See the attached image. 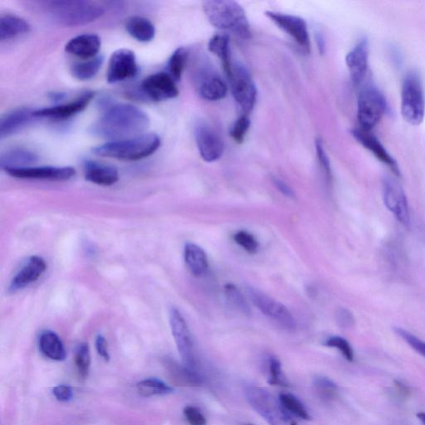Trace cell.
<instances>
[{
    "mask_svg": "<svg viewBox=\"0 0 425 425\" xmlns=\"http://www.w3.org/2000/svg\"><path fill=\"white\" fill-rule=\"evenodd\" d=\"M248 293L254 306L272 321L278 323L286 330H293L296 327L295 318L284 304L277 302L269 296L254 288H248Z\"/></svg>",
    "mask_w": 425,
    "mask_h": 425,
    "instance_id": "obj_10",
    "label": "cell"
},
{
    "mask_svg": "<svg viewBox=\"0 0 425 425\" xmlns=\"http://www.w3.org/2000/svg\"><path fill=\"white\" fill-rule=\"evenodd\" d=\"M104 58L101 55L98 57L86 60L84 62L77 63L72 65L71 72L72 76L80 81L90 80L99 72Z\"/></svg>",
    "mask_w": 425,
    "mask_h": 425,
    "instance_id": "obj_31",
    "label": "cell"
},
{
    "mask_svg": "<svg viewBox=\"0 0 425 425\" xmlns=\"http://www.w3.org/2000/svg\"><path fill=\"white\" fill-rule=\"evenodd\" d=\"M84 174L87 182L101 186H113L119 180L117 169L112 165L96 163V161H86Z\"/></svg>",
    "mask_w": 425,
    "mask_h": 425,
    "instance_id": "obj_22",
    "label": "cell"
},
{
    "mask_svg": "<svg viewBox=\"0 0 425 425\" xmlns=\"http://www.w3.org/2000/svg\"><path fill=\"white\" fill-rule=\"evenodd\" d=\"M325 345L328 348H336L343 355V357L352 362L354 360V353L348 341L341 336H331L325 341Z\"/></svg>",
    "mask_w": 425,
    "mask_h": 425,
    "instance_id": "obj_38",
    "label": "cell"
},
{
    "mask_svg": "<svg viewBox=\"0 0 425 425\" xmlns=\"http://www.w3.org/2000/svg\"><path fill=\"white\" fill-rule=\"evenodd\" d=\"M269 383L271 386H288V381L284 375L283 371H281V364L280 360L272 355L269 359Z\"/></svg>",
    "mask_w": 425,
    "mask_h": 425,
    "instance_id": "obj_37",
    "label": "cell"
},
{
    "mask_svg": "<svg viewBox=\"0 0 425 425\" xmlns=\"http://www.w3.org/2000/svg\"><path fill=\"white\" fill-rule=\"evenodd\" d=\"M208 49L221 60L224 72L228 75L233 65V63L231 62L229 35L218 34L212 37L208 44Z\"/></svg>",
    "mask_w": 425,
    "mask_h": 425,
    "instance_id": "obj_30",
    "label": "cell"
},
{
    "mask_svg": "<svg viewBox=\"0 0 425 425\" xmlns=\"http://www.w3.org/2000/svg\"><path fill=\"white\" fill-rule=\"evenodd\" d=\"M350 77L355 85H360L367 75L369 63V43L362 39L350 51L345 58Z\"/></svg>",
    "mask_w": 425,
    "mask_h": 425,
    "instance_id": "obj_19",
    "label": "cell"
},
{
    "mask_svg": "<svg viewBox=\"0 0 425 425\" xmlns=\"http://www.w3.org/2000/svg\"><path fill=\"white\" fill-rule=\"evenodd\" d=\"M184 260L189 272L196 278L205 275L209 269L207 254L197 244L187 243L184 246Z\"/></svg>",
    "mask_w": 425,
    "mask_h": 425,
    "instance_id": "obj_24",
    "label": "cell"
},
{
    "mask_svg": "<svg viewBox=\"0 0 425 425\" xmlns=\"http://www.w3.org/2000/svg\"><path fill=\"white\" fill-rule=\"evenodd\" d=\"M76 367L80 377L85 379L89 376L91 366V354L89 345L82 343L77 345L75 350Z\"/></svg>",
    "mask_w": 425,
    "mask_h": 425,
    "instance_id": "obj_36",
    "label": "cell"
},
{
    "mask_svg": "<svg viewBox=\"0 0 425 425\" xmlns=\"http://www.w3.org/2000/svg\"><path fill=\"white\" fill-rule=\"evenodd\" d=\"M417 418L419 419V421L421 422L423 425H425V413L420 412L417 414Z\"/></svg>",
    "mask_w": 425,
    "mask_h": 425,
    "instance_id": "obj_50",
    "label": "cell"
},
{
    "mask_svg": "<svg viewBox=\"0 0 425 425\" xmlns=\"http://www.w3.org/2000/svg\"><path fill=\"white\" fill-rule=\"evenodd\" d=\"M189 53L184 48H179L175 51L167 64V72L175 82L180 80L184 68L186 66Z\"/></svg>",
    "mask_w": 425,
    "mask_h": 425,
    "instance_id": "obj_34",
    "label": "cell"
},
{
    "mask_svg": "<svg viewBox=\"0 0 425 425\" xmlns=\"http://www.w3.org/2000/svg\"><path fill=\"white\" fill-rule=\"evenodd\" d=\"M248 425H253V424H248Z\"/></svg>",
    "mask_w": 425,
    "mask_h": 425,
    "instance_id": "obj_51",
    "label": "cell"
},
{
    "mask_svg": "<svg viewBox=\"0 0 425 425\" xmlns=\"http://www.w3.org/2000/svg\"><path fill=\"white\" fill-rule=\"evenodd\" d=\"M382 192L388 210L393 212L402 224L409 226L410 224L409 204L403 187L396 179L386 177L383 179Z\"/></svg>",
    "mask_w": 425,
    "mask_h": 425,
    "instance_id": "obj_11",
    "label": "cell"
},
{
    "mask_svg": "<svg viewBox=\"0 0 425 425\" xmlns=\"http://www.w3.org/2000/svg\"><path fill=\"white\" fill-rule=\"evenodd\" d=\"M150 125L148 115L132 104L109 106L94 124L92 132L109 141H117L145 134Z\"/></svg>",
    "mask_w": 425,
    "mask_h": 425,
    "instance_id": "obj_1",
    "label": "cell"
},
{
    "mask_svg": "<svg viewBox=\"0 0 425 425\" xmlns=\"http://www.w3.org/2000/svg\"><path fill=\"white\" fill-rule=\"evenodd\" d=\"M357 118L360 129L369 132L385 115L386 100L376 87L368 86L360 91L358 96Z\"/></svg>",
    "mask_w": 425,
    "mask_h": 425,
    "instance_id": "obj_7",
    "label": "cell"
},
{
    "mask_svg": "<svg viewBox=\"0 0 425 425\" xmlns=\"http://www.w3.org/2000/svg\"><path fill=\"white\" fill-rule=\"evenodd\" d=\"M198 91L203 99L215 101L225 98L228 94V87L220 77L210 75L203 78Z\"/></svg>",
    "mask_w": 425,
    "mask_h": 425,
    "instance_id": "obj_29",
    "label": "cell"
},
{
    "mask_svg": "<svg viewBox=\"0 0 425 425\" xmlns=\"http://www.w3.org/2000/svg\"><path fill=\"white\" fill-rule=\"evenodd\" d=\"M6 172L18 179H45L64 182L74 177L75 169L72 167H55V166H30L20 169H8Z\"/></svg>",
    "mask_w": 425,
    "mask_h": 425,
    "instance_id": "obj_15",
    "label": "cell"
},
{
    "mask_svg": "<svg viewBox=\"0 0 425 425\" xmlns=\"http://www.w3.org/2000/svg\"><path fill=\"white\" fill-rule=\"evenodd\" d=\"M184 415L191 425H206L207 419L201 411L195 406L188 405L184 409Z\"/></svg>",
    "mask_w": 425,
    "mask_h": 425,
    "instance_id": "obj_43",
    "label": "cell"
},
{
    "mask_svg": "<svg viewBox=\"0 0 425 425\" xmlns=\"http://www.w3.org/2000/svg\"><path fill=\"white\" fill-rule=\"evenodd\" d=\"M101 42L100 37L94 34L78 35L65 46L66 52L73 56L89 60L99 56Z\"/></svg>",
    "mask_w": 425,
    "mask_h": 425,
    "instance_id": "obj_21",
    "label": "cell"
},
{
    "mask_svg": "<svg viewBox=\"0 0 425 425\" xmlns=\"http://www.w3.org/2000/svg\"><path fill=\"white\" fill-rule=\"evenodd\" d=\"M314 386H315L319 391L323 393V395L326 396H334L338 386L336 384L334 381L331 379L325 376H317L314 379Z\"/></svg>",
    "mask_w": 425,
    "mask_h": 425,
    "instance_id": "obj_42",
    "label": "cell"
},
{
    "mask_svg": "<svg viewBox=\"0 0 425 425\" xmlns=\"http://www.w3.org/2000/svg\"><path fill=\"white\" fill-rule=\"evenodd\" d=\"M317 39L318 42L319 49H320L321 53H324L325 44L324 40L322 39V35H319L317 37Z\"/></svg>",
    "mask_w": 425,
    "mask_h": 425,
    "instance_id": "obj_49",
    "label": "cell"
},
{
    "mask_svg": "<svg viewBox=\"0 0 425 425\" xmlns=\"http://www.w3.org/2000/svg\"><path fill=\"white\" fill-rule=\"evenodd\" d=\"M204 11L210 24L221 30H229L240 38H251L250 25L246 11L239 4L231 0H209L204 3Z\"/></svg>",
    "mask_w": 425,
    "mask_h": 425,
    "instance_id": "obj_3",
    "label": "cell"
},
{
    "mask_svg": "<svg viewBox=\"0 0 425 425\" xmlns=\"http://www.w3.org/2000/svg\"><path fill=\"white\" fill-rule=\"evenodd\" d=\"M38 160V156L29 150L15 149L8 150L1 155L0 165L4 170L8 169H20L30 167Z\"/></svg>",
    "mask_w": 425,
    "mask_h": 425,
    "instance_id": "obj_27",
    "label": "cell"
},
{
    "mask_svg": "<svg viewBox=\"0 0 425 425\" xmlns=\"http://www.w3.org/2000/svg\"><path fill=\"white\" fill-rule=\"evenodd\" d=\"M96 349L101 358L108 362L110 360V354L108 349V341L106 340L103 335H99L96 338Z\"/></svg>",
    "mask_w": 425,
    "mask_h": 425,
    "instance_id": "obj_47",
    "label": "cell"
},
{
    "mask_svg": "<svg viewBox=\"0 0 425 425\" xmlns=\"http://www.w3.org/2000/svg\"><path fill=\"white\" fill-rule=\"evenodd\" d=\"M141 91L148 99L155 101L173 99L179 95L177 82L163 72L147 77L141 83Z\"/></svg>",
    "mask_w": 425,
    "mask_h": 425,
    "instance_id": "obj_14",
    "label": "cell"
},
{
    "mask_svg": "<svg viewBox=\"0 0 425 425\" xmlns=\"http://www.w3.org/2000/svg\"><path fill=\"white\" fill-rule=\"evenodd\" d=\"M170 325L184 366L191 371L196 372V362L191 331L182 314L177 308L170 309Z\"/></svg>",
    "mask_w": 425,
    "mask_h": 425,
    "instance_id": "obj_9",
    "label": "cell"
},
{
    "mask_svg": "<svg viewBox=\"0 0 425 425\" xmlns=\"http://www.w3.org/2000/svg\"><path fill=\"white\" fill-rule=\"evenodd\" d=\"M279 399L281 405L290 414L303 420H310L312 419L305 405L293 395L288 394V393H281L279 396Z\"/></svg>",
    "mask_w": 425,
    "mask_h": 425,
    "instance_id": "obj_33",
    "label": "cell"
},
{
    "mask_svg": "<svg viewBox=\"0 0 425 425\" xmlns=\"http://www.w3.org/2000/svg\"><path fill=\"white\" fill-rule=\"evenodd\" d=\"M126 30L132 38L141 43H148L154 39L155 26L146 18L134 16L129 18L126 22Z\"/></svg>",
    "mask_w": 425,
    "mask_h": 425,
    "instance_id": "obj_28",
    "label": "cell"
},
{
    "mask_svg": "<svg viewBox=\"0 0 425 425\" xmlns=\"http://www.w3.org/2000/svg\"><path fill=\"white\" fill-rule=\"evenodd\" d=\"M402 118L411 126H419L425 115V96L421 78L417 72L405 76L401 87Z\"/></svg>",
    "mask_w": 425,
    "mask_h": 425,
    "instance_id": "obj_6",
    "label": "cell"
},
{
    "mask_svg": "<svg viewBox=\"0 0 425 425\" xmlns=\"http://www.w3.org/2000/svg\"><path fill=\"white\" fill-rule=\"evenodd\" d=\"M44 4L51 20L65 27L90 24L104 13L100 4L86 0H52Z\"/></svg>",
    "mask_w": 425,
    "mask_h": 425,
    "instance_id": "obj_2",
    "label": "cell"
},
{
    "mask_svg": "<svg viewBox=\"0 0 425 425\" xmlns=\"http://www.w3.org/2000/svg\"><path fill=\"white\" fill-rule=\"evenodd\" d=\"M94 92L87 91L70 103L34 110V117L58 120L70 118L85 110L91 101L94 99Z\"/></svg>",
    "mask_w": 425,
    "mask_h": 425,
    "instance_id": "obj_18",
    "label": "cell"
},
{
    "mask_svg": "<svg viewBox=\"0 0 425 425\" xmlns=\"http://www.w3.org/2000/svg\"><path fill=\"white\" fill-rule=\"evenodd\" d=\"M47 262L43 258L34 255L29 258L13 277L8 286V292L16 293L38 281L47 270Z\"/></svg>",
    "mask_w": 425,
    "mask_h": 425,
    "instance_id": "obj_17",
    "label": "cell"
},
{
    "mask_svg": "<svg viewBox=\"0 0 425 425\" xmlns=\"http://www.w3.org/2000/svg\"><path fill=\"white\" fill-rule=\"evenodd\" d=\"M316 151L319 163H320L323 170H324L326 177L331 179V170L329 157H328L324 146H323L321 140L317 139L316 141Z\"/></svg>",
    "mask_w": 425,
    "mask_h": 425,
    "instance_id": "obj_44",
    "label": "cell"
},
{
    "mask_svg": "<svg viewBox=\"0 0 425 425\" xmlns=\"http://www.w3.org/2000/svg\"><path fill=\"white\" fill-rule=\"evenodd\" d=\"M246 398L251 407L269 425H298L279 399L265 388L248 387Z\"/></svg>",
    "mask_w": 425,
    "mask_h": 425,
    "instance_id": "obj_5",
    "label": "cell"
},
{
    "mask_svg": "<svg viewBox=\"0 0 425 425\" xmlns=\"http://www.w3.org/2000/svg\"><path fill=\"white\" fill-rule=\"evenodd\" d=\"M196 141L198 152L206 163H215L224 154V142L211 127L201 124L196 129Z\"/></svg>",
    "mask_w": 425,
    "mask_h": 425,
    "instance_id": "obj_16",
    "label": "cell"
},
{
    "mask_svg": "<svg viewBox=\"0 0 425 425\" xmlns=\"http://www.w3.org/2000/svg\"><path fill=\"white\" fill-rule=\"evenodd\" d=\"M34 117V110L18 108L4 115L0 120V137H8L26 126Z\"/></svg>",
    "mask_w": 425,
    "mask_h": 425,
    "instance_id": "obj_23",
    "label": "cell"
},
{
    "mask_svg": "<svg viewBox=\"0 0 425 425\" xmlns=\"http://www.w3.org/2000/svg\"><path fill=\"white\" fill-rule=\"evenodd\" d=\"M336 321L343 328H350L355 324L353 314L346 308H340L336 312Z\"/></svg>",
    "mask_w": 425,
    "mask_h": 425,
    "instance_id": "obj_45",
    "label": "cell"
},
{
    "mask_svg": "<svg viewBox=\"0 0 425 425\" xmlns=\"http://www.w3.org/2000/svg\"><path fill=\"white\" fill-rule=\"evenodd\" d=\"M30 31V25L24 18L6 13L0 17V40L8 41L25 35Z\"/></svg>",
    "mask_w": 425,
    "mask_h": 425,
    "instance_id": "obj_25",
    "label": "cell"
},
{
    "mask_svg": "<svg viewBox=\"0 0 425 425\" xmlns=\"http://www.w3.org/2000/svg\"><path fill=\"white\" fill-rule=\"evenodd\" d=\"M272 183H274V186L278 189V191H280L281 194H283L284 196L288 198H294L295 193L293 191V189L291 188L288 184L281 180L278 177L272 178Z\"/></svg>",
    "mask_w": 425,
    "mask_h": 425,
    "instance_id": "obj_48",
    "label": "cell"
},
{
    "mask_svg": "<svg viewBox=\"0 0 425 425\" xmlns=\"http://www.w3.org/2000/svg\"><path fill=\"white\" fill-rule=\"evenodd\" d=\"M160 146L156 134L145 133L128 139L108 141L98 146L92 151L96 156L121 160L135 161L153 155Z\"/></svg>",
    "mask_w": 425,
    "mask_h": 425,
    "instance_id": "obj_4",
    "label": "cell"
},
{
    "mask_svg": "<svg viewBox=\"0 0 425 425\" xmlns=\"http://www.w3.org/2000/svg\"><path fill=\"white\" fill-rule=\"evenodd\" d=\"M137 387L140 395L144 397L169 395L175 391L173 387L156 378L146 379L138 383Z\"/></svg>",
    "mask_w": 425,
    "mask_h": 425,
    "instance_id": "obj_32",
    "label": "cell"
},
{
    "mask_svg": "<svg viewBox=\"0 0 425 425\" xmlns=\"http://www.w3.org/2000/svg\"><path fill=\"white\" fill-rule=\"evenodd\" d=\"M224 294L228 301L237 310L246 314V315L250 314V307H249L247 299L236 286L233 284H226L224 286Z\"/></svg>",
    "mask_w": 425,
    "mask_h": 425,
    "instance_id": "obj_35",
    "label": "cell"
},
{
    "mask_svg": "<svg viewBox=\"0 0 425 425\" xmlns=\"http://www.w3.org/2000/svg\"><path fill=\"white\" fill-rule=\"evenodd\" d=\"M227 76L234 100L244 113H250L257 100V89L250 73L242 64L233 63Z\"/></svg>",
    "mask_w": 425,
    "mask_h": 425,
    "instance_id": "obj_8",
    "label": "cell"
},
{
    "mask_svg": "<svg viewBox=\"0 0 425 425\" xmlns=\"http://www.w3.org/2000/svg\"><path fill=\"white\" fill-rule=\"evenodd\" d=\"M265 15L274 23L285 33L288 34L297 42V44L305 52L310 53L311 44L310 37H309L308 27L306 21L303 18L286 15V13L267 11Z\"/></svg>",
    "mask_w": 425,
    "mask_h": 425,
    "instance_id": "obj_12",
    "label": "cell"
},
{
    "mask_svg": "<svg viewBox=\"0 0 425 425\" xmlns=\"http://www.w3.org/2000/svg\"><path fill=\"white\" fill-rule=\"evenodd\" d=\"M353 135L358 142L360 143L364 148L376 157V158L381 161L389 167L392 172L394 173L396 177H400V170L394 158L389 154L375 136L372 135L369 132L364 131L362 129H355L353 131Z\"/></svg>",
    "mask_w": 425,
    "mask_h": 425,
    "instance_id": "obj_20",
    "label": "cell"
},
{
    "mask_svg": "<svg viewBox=\"0 0 425 425\" xmlns=\"http://www.w3.org/2000/svg\"><path fill=\"white\" fill-rule=\"evenodd\" d=\"M137 72L138 65L135 53L130 49H118L110 58L106 80L114 84L131 80Z\"/></svg>",
    "mask_w": 425,
    "mask_h": 425,
    "instance_id": "obj_13",
    "label": "cell"
},
{
    "mask_svg": "<svg viewBox=\"0 0 425 425\" xmlns=\"http://www.w3.org/2000/svg\"><path fill=\"white\" fill-rule=\"evenodd\" d=\"M53 394L60 402L70 401L73 398V391L70 386L60 385L53 388Z\"/></svg>",
    "mask_w": 425,
    "mask_h": 425,
    "instance_id": "obj_46",
    "label": "cell"
},
{
    "mask_svg": "<svg viewBox=\"0 0 425 425\" xmlns=\"http://www.w3.org/2000/svg\"><path fill=\"white\" fill-rule=\"evenodd\" d=\"M250 127V120L246 115L240 117L231 128L230 136L235 142L241 144L246 137V134Z\"/></svg>",
    "mask_w": 425,
    "mask_h": 425,
    "instance_id": "obj_40",
    "label": "cell"
},
{
    "mask_svg": "<svg viewBox=\"0 0 425 425\" xmlns=\"http://www.w3.org/2000/svg\"><path fill=\"white\" fill-rule=\"evenodd\" d=\"M395 332L398 334L410 348H412L415 352L421 355L425 358V343L422 340L418 338L410 332L402 329V328H395Z\"/></svg>",
    "mask_w": 425,
    "mask_h": 425,
    "instance_id": "obj_41",
    "label": "cell"
},
{
    "mask_svg": "<svg viewBox=\"0 0 425 425\" xmlns=\"http://www.w3.org/2000/svg\"><path fill=\"white\" fill-rule=\"evenodd\" d=\"M39 345L41 353L46 357L56 360V362H63L66 359L67 353L63 341L53 331L48 330L42 332Z\"/></svg>",
    "mask_w": 425,
    "mask_h": 425,
    "instance_id": "obj_26",
    "label": "cell"
},
{
    "mask_svg": "<svg viewBox=\"0 0 425 425\" xmlns=\"http://www.w3.org/2000/svg\"><path fill=\"white\" fill-rule=\"evenodd\" d=\"M234 239L235 243L249 253L255 254L260 248L258 240L247 231H239L234 234Z\"/></svg>",
    "mask_w": 425,
    "mask_h": 425,
    "instance_id": "obj_39",
    "label": "cell"
}]
</instances>
